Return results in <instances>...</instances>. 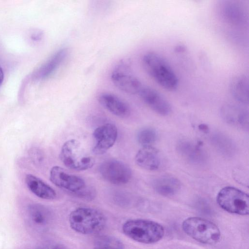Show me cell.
<instances>
[{
    "label": "cell",
    "instance_id": "1",
    "mask_svg": "<svg viewBox=\"0 0 249 249\" xmlns=\"http://www.w3.org/2000/svg\"><path fill=\"white\" fill-rule=\"evenodd\" d=\"M142 63L146 72L159 85L169 91L177 89L178 77L161 55L155 52H148L143 55Z\"/></svg>",
    "mask_w": 249,
    "mask_h": 249
},
{
    "label": "cell",
    "instance_id": "2",
    "mask_svg": "<svg viewBox=\"0 0 249 249\" xmlns=\"http://www.w3.org/2000/svg\"><path fill=\"white\" fill-rule=\"evenodd\" d=\"M107 218L100 211L90 207H79L71 212L69 216L70 227L75 232L85 235L102 231L107 225Z\"/></svg>",
    "mask_w": 249,
    "mask_h": 249
},
{
    "label": "cell",
    "instance_id": "3",
    "mask_svg": "<svg viewBox=\"0 0 249 249\" xmlns=\"http://www.w3.org/2000/svg\"><path fill=\"white\" fill-rule=\"evenodd\" d=\"M124 234L131 239L142 244H151L160 241L164 235V229L159 223L147 219H133L122 226Z\"/></svg>",
    "mask_w": 249,
    "mask_h": 249
},
{
    "label": "cell",
    "instance_id": "4",
    "mask_svg": "<svg viewBox=\"0 0 249 249\" xmlns=\"http://www.w3.org/2000/svg\"><path fill=\"white\" fill-rule=\"evenodd\" d=\"M50 179L58 188L81 199L91 200L95 197V190L87 187L82 178L68 173L61 167L55 166L52 168Z\"/></svg>",
    "mask_w": 249,
    "mask_h": 249
},
{
    "label": "cell",
    "instance_id": "5",
    "mask_svg": "<svg viewBox=\"0 0 249 249\" xmlns=\"http://www.w3.org/2000/svg\"><path fill=\"white\" fill-rule=\"evenodd\" d=\"M182 229L189 236L202 244L215 245L221 239V232L217 225L202 217L186 218L182 222Z\"/></svg>",
    "mask_w": 249,
    "mask_h": 249
},
{
    "label": "cell",
    "instance_id": "6",
    "mask_svg": "<svg viewBox=\"0 0 249 249\" xmlns=\"http://www.w3.org/2000/svg\"><path fill=\"white\" fill-rule=\"evenodd\" d=\"M60 158L68 168L75 171L89 169L94 164V159L76 139L64 143L61 148Z\"/></svg>",
    "mask_w": 249,
    "mask_h": 249
},
{
    "label": "cell",
    "instance_id": "7",
    "mask_svg": "<svg viewBox=\"0 0 249 249\" xmlns=\"http://www.w3.org/2000/svg\"><path fill=\"white\" fill-rule=\"evenodd\" d=\"M216 201L225 211L240 215L249 213V198L247 194L233 187H225L218 193Z\"/></svg>",
    "mask_w": 249,
    "mask_h": 249
},
{
    "label": "cell",
    "instance_id": "8",
    "mask_svg": "<svg viewBox=\"0 0 249 249\" xmlns=\"http://www.w3.org/2000/svg\"><path fill=\"white\" fill-rule=\"evenodd\" d=\"M111 80L118 89L130 94H138L143 86L132 73L129 64L124 61L114 68L111 74Z\"/></svg>",
    "mask_w": 249,
    "mask_h": 249
},
{
    "label": "cell",
    "instance_id": "9",
    "mask_svg": "<svg viewBox=\"0 0 249 249\" xmlns=\"http://www.w3.org/2000/svg\"><path fill=\"white\" fill-rule=\"evenodd\" d=\"M98 170L105 180L115 185L127 184L132 177L130 168L123 161L116 159H108L103 161Z\"/></svg>",
    "mask_w": 249,
    "mask_h": 249
},
{
    "label": "cell",
    "instance_id": "10",
    "mask_svg": "<svg viewBox=\"0 0 249 249\" xmlns=\"http://www.w3.org/2000/svg\"><path fill=\"white\" fill-rule=\"evenodd\" d=\"M92 136V152L96 155L104 154L115 143L118 136L117 128L114 124L107 123L97 127Z\"/></svg>",
    "mask_w": 249,
    "mask_h": 249
},
{
    "label": "cell",
    "instance_id": "11",
    "mask_svg": "<svg viewBox=\"0 0 249 249\" xmlns=\"http://www.w3.org/2000/svg\"><path fill=\"white\" fill-rule=\"evenodd\" d=\"M176 149L181 157L192 165L202 166L208 162V155L200 143L181 140L177 142Z\"/></svg>",
    "mask_w": 249,
    "mask_h": 249
},
{
    "label": "cell",
    "instance_id": "12",
    "mask_svg": "<svg viewBox=\"0 0 249 249\" xmlns=\"http://www.w3.org/2000/svg\"><path fill=\"white\" fill-rule=\"evenodd\" d=\"M138 95L148 107L158 114L166 116L171 113L172 107L170 103L152 88L143 85Z\"/></svg>",
    "mask_w": 249,
    "mask_h": 249
},
{
    "label": "cell",
    "instance_id": "13",
    "mask_svg": "<svg viewBox=\"0 0 249 249\" xmlns=\"http://www.w3.org/2000/svg\"><path fill=\"white\" fill-rule=\"evenodd\" d=\"M220 112L222 118L226 123L237 127L248 130V110L234 104L227 103L222 106Z\"/></svg>",
    "mask_w": 249,
    "mask_h": 249
},
{
    "label": "cell",
    "instance_id": "14",
    "mask_svg": "<svg viewBox=\"0 0 249 249\" xmlns=\"http://www.w3.org/2000/svg\"><path fill=\"white\" fill-rule=\"evenodd\" d=\"M222 16L228 23L243 27L247 22V15L245 8L236 1H224L221 8Z\"/></svg>",
    "mask_w": 249,
    "mask_h": 249
},
{
    "label": "cell",
    "instance_id": "15",
    "mask_svg": "<svg viewBox=\"0 0 249 249\" xmlns=\"http://www.w3.org/2000/svg\"><path fill=\"white\" fill-rule=\"evenodd\" d=\"M100 104L109 112L117 117L128 116L130 109L128 105L117 95L111 93H103L98 98Z\"/></svg>",
    "mask_w": 249,
    "mask_h": 249
},
{
    "label": "cell",
    "instance_id": "16",
    "mask_svg": "<svg viewBox=\"0 0 249 249\" xmlns=\"http://www.w3.org/2000/svg\"><path fill=\"white\" fill-rule=\"evenodd\" d=\"M68 50L62 48L55 52L46 62L36 69L30 78L33 80H41L51 75L61 65L66 58Z\"/></svg>",
    "mask_w": 249,
    "mask_h": 249
},
{
    "label": "cell",
    "instance_id": "17",
    "mask_svg": "<svg viewBox=\"0 0 249 249\" xmlns=\"http://www.w3.org/2000/svg\"><path fill=\"white\" fill-rule=\"evenodd\" d=\"M135 160L138 166L150 171L158 170L161 163L159 151L151 146L140 149L135 156Z\"/></svg>",
    "mask_w": 249,
    "mask_h": 249
},
{
    "label": "cell",
    "instance_id": "18",
    "mask_svg": "<svg viewBox=\"0 0 249 249\" xmlns=\"http://www.w3.org/2000/svg\"><path fill=\"white\" fill-rule=\"evenodd\" d=\"M28 217L31 224L39 229L48 226L52 222L53 216L52 211L46 206L39 204L30 205L27 210Z\"/></svg>",
    "mask_w": 249,
    "mask_h": 249
},
{
    "label": "cell",
    "instance_id": "19",
    "mask_svg": "<svg viewBox=\"0 0 249 249\" xmlns=\"http://www.w3.org/2000/svg\"><path fill=\"white\" fill-rule=\"evenodd\" d=\"M152 185L158 194L164 196L175 195L181 188V183L178 179L168 175L155 178L152 181Z\"/></svg>",
    "mask_w": 249,
    "mask_h": 249
},
{
    "label": "cell",
    "instance_id": "20",
    "mask_svg": "<svg viewBox=\"0 0 249 249\" xmlns=\"http://www.w3.org/2000/svg\"><path fill=\"white\" fill-rule=\"evenodd\" d=\"M27 187L34 194L39 198L53 200L56 197L55 191L39 178L28 174L25 178Z\"/></svg>",
    "mask_w": 249,
    "mask_h": 249
},
{
    "label": "cell",
    "instance_id": "21",
    "mask_svg": "<svg viewBox=\"0 0 249 249\" xmlns=\"http://www.w3.org/2000/svg\"><path fill=\"white\" fill-rule=\"evenodd\" d=\"M230 91L234 99L243 105L249 103V80L242 74L234 76L230 83Z\"/></svg>",
    "mask_w": 249,
    "mask_h": 249
},
{
    "label": "cell",
    "instance_id": "22",
    "mask_svg": "<svg viewBox=\"0 0 249 249\" xmlns=\"http://www.w3.org/2000/svg\"><path fill=\"white\" fill-rule=\"evenodd\" d=\"M212 145L224 157L230 158L233 156L236 150V145L228 136L221 133H214L210 138Z\"/></svg>",
    "mask_w": 249,
    "mask_h": 249
},
{
    "label": "cell",
    "instance_id": "23",
    "mask_svg": "<svg viewBox=\"0 0 249 249\" xmlns=\"http://www.w3.org/2000/svg\"><path fill=\"white\" fill-rule=\"evenodd\" d=\"M95 247L103 249H124V243L119 239L110 235H100L94 240Z\"/></svg>",
    "mask_w": 249,
    "mask_h": 249
},
{
    "label": "cell",
    "instance_id": "24",
    "mask_svg": "<svg viewBox=\"0 0 249 249\" xmlns=\"http://www.w3.org/2000/svg\"><path fill=\"white\" fill-rule=\"evenodd\" d=\"M157 138L156 130L149 127L142 128L137 134V141L142 147L151 146L155 142Z\"/></svg>",
    "mask_w": 249,
    "mask_h": 249
},
{
    "label": "cell",
    "instance_id": "25",
    "mask_svg": "<svg viewBox=\"0 0 249 249\" xmlns=\"http://www.w3.org/2000/svg\"><path fill=\"white\" fill-rule=\"evenodd\" d=\"M31 158L36 163H39L42 160L43 157L41 152L39 149L34 148L31 150Z\"/></svg>",
    "mask_w": 249,
    "mask_h": 249
},
{
    "label": "cell",
    "instance_id": "26",
    "mask_svg": "<svg viewBox=\"0 0 249 249\" xmlns=\"http://www.w3.org/2000/svg\"><path fill=\"white\" fill-rule=\"evenodd\" d=\"M42 33L40 31H35L31 36V38L35 41L39 40L42 37Z\"/></svg>",
    "mask_w": 249,
    "mask_h": 249
},
{
    "label": "cell",
    "instance_id": "27",
    "mask_svg": "<svg viewBox=\"0 0 249 249\" xmlns=\"http://www.w3.org/2000/svg\"><path fill=\"white\" fill-rule=\"evenodd\" d=\"M4 79V72L2 68L0 66V86L1 85Z\"/></svg>",
    "mask_w": 249,
    "mask_h": 249
},
{
    "label": "cell",
    "instance_id": "28",
    "mask_svg": "<svg viewBox=\"0 0 249 249\" xmlns=\"http://www.w3.org/2000/svg\"><path fill=\"white\" fill-rule=\"evenodd\" d=\"M199 129L203 131L206 132L208 130V127L204 124H201L199 126Z\"/></svg>",
    "mask_w": 249,
    "mask_h": 249
},
{
    "label": "cell",
    "instance_id": "29",
    "mask_svg": "<svg viewBox=\"0 0 249 249\" xmlns=\"http://www.w3.org/2000/svg\"><path fill=\"white\" fill-rule=\"evenodd\" d=\"M93 249H103L100 248H98V247H95V248H94Z\"/></svg>",
    "mask_w": 249,
    "mask_h": 249
},
{
    "label": "cell",
    "instance_id": "30",
    "mask_svg": "<svg viewBox=\"0 0 249 249\" xmlns=\"http://www.w3.org/2000/svg\"><path fill=\"white\" fill-rule=\"evenodd\" d=\"M62 249L59 248H53V249Z\"/></svg>",
    "mask_w": 249,
    "mask_h": 249
}]
</instances>
